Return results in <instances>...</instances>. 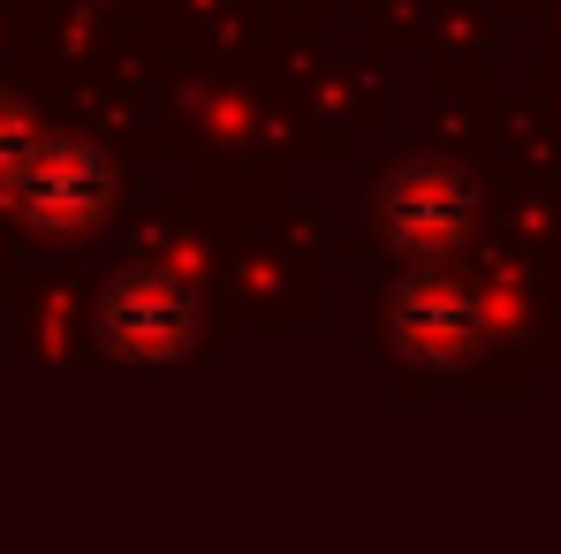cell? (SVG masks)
Segmentation results:
<instances>
[{
    "instance_id": "cell-1",
    "label": "cell",
    "mask_w": 561,
    "mask_h": 554,
    "mask_svg": "<svg viewBox=\"0 0 561 554\" xmlns=\"http://www.w3.org/2000/svg\"><path fill=\"white\" fill-rule=\"evenodd\" d=\"M8 190H15V205H23L31 221H46V228H84V221L106 213L114 176H106L99 152L69 145V137H23L15 160H8Z\"/></svg>"
},
{
    "instance_id": "cell-3",
    "label": "cell",
    "mask_w": 561,
    "mask_h": 554,
    "mask_svg": "<svg viewBox=\"0 0 561 554\" xmlns=\"http://www.w3.org/2000/svg\"><path fill=\"white\" fill-rule=\"evenodd\" d=\"M456 213H463V197L448 176H433V168H410L402 183L387 190V228L402 236V244H448V228H456Z\"/></svg>"
},
{
    "instance_id": "cell-2",
    "label": "cell",
    "mask_w": 561,
    "mask_h": 554,
    "mask_svg": "<svg viewBox=\"0 0 561 554\" xmlns=\"http://www.w3.org/2000/svg\"><path fill=\"white\" fill-rule=\"evenodd\" d=\"M197 327V304H190L183 281L168 274H122L106 289V342L137 365H168Z\"/></svg>"
}]
</instances>
